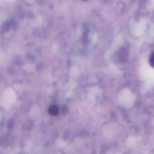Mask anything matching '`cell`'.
I'll list each match as a JSON object with an SVG mask.
<instances>
[{"mask_svg":"<svg viewBox=\"0 0 154 154\" xmlns=\"http://www.w3.org/2000/svg\"><path fill=\"white\" fill-rule=\"evenodd\" d=\"M16 93L12 89L8 88L6 90L5 92L4 97L3 98L2 103L4 108L8 109L12 103H14L16 100Z\"/></svg>","mask_w":154,"mask_h":154,"instance_id":"obj_1","label":"cell"},{"mask_svg":"<svg viewBox=\"0 0 154 154\" xmlns=\"http://www.w3.org/2000/svg\"><path fill=\"white\" fill-rule=\"evenodd\" d=\"M118 57L121 62H124L127 59V53L125 49L121 48L119 50L118 53Z\"/></svg>","mask_w":154,"mask_h":154,"instance_id":"obj_2","label":"cell"},{"mask_svg":"<svg viewBox=\"0 0 154 154\" xmlns=\"http://www.w3.org/2000/svg\"><path fill=\"white\" fill-rule=\"evenodd\" d=\"M49 112L52 116H57L59 113V109L56 105L51 106L49 109Z\"/></svg>","mask_w":154,"mask_h":154,"instance_id":"obj_3","label":"cell"},{"mask_svg":"<svg viewBox=\"0 0 154 154\" xmlns=\"http://www.w3.org/2000/svg\"><path fill=\"white\" fill-rule=\"evenodd\" d=\"M149 63H150V66L154 68V51L150 55V58H149Z\"/></svg>","mask_w":154,"mask_h":154,"instance_id":"obj_4","label":"cell"},{"mask_svg":"<svg viewBox=\"0 0 154 154\" xmlns=\"http://www.w3.org/2000/svg\"><path fill=\"white\" fill-rule=\"evenodd\" d=\"M82 40L84 43L88 41V35L86 33H84L83 36H82Z\"/></svg>","mask_w":154,"mask_h":154,"instance_id":"obj_5","label":"cell"},{"mask_svg":"<svg viewBox=\"0 0 154 154\" xmlns=\"http://www.w3.org/2000/svg\"><path fill=\"white\" fill-rule=\"evenodd\" d=\"M82 1H87V0H82Z\"/></svg>","mask_w":154,"mask_h":154,"instance_id":"obj_6","label":"cell"}]
</instances>
